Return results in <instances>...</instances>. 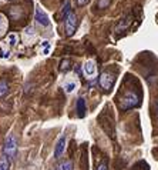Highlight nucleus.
<instances>
[{
    "label": "nucleus",
    "mask_w": 158,
    "mask_h": 170,
    "mask_svg": "<svg viewBox=\"0 0 158 170\" xmlns=\"http://www.w3.org/2000/svg\"><path fill=\"white\" fill-rule=\"evenodd\" d=\"M49 50H50V49H49V47H46V49H44V52H43V53H44V54H47V53H49Z\"/></svg>",
    "instance_id": "nucleus-21"
},
{
    "label": "nucleus",
    "mask_w": 158,
    "mask_h": 170,
    "mask_svg": "<svg viewBox=\"0 0 158 170\" xmlns=\"http://www.w3.org/2000/svg\"><path fill=\"white\" fill-rule=\"evenodd\" d=\"M66 143H67V137H66V134H63V136H60V139L57 140L56 147H54V157H56V159H60V157L64 154Z\"/></svg>",
    "instance_id": "nucleus-5"
},
{
    "label": "nucleus",
    "mask_w": 158,
    "mask_h": 170,
    "mask_svg": "<svg viewBox=\"0 0 158 170\" xmlns=\"http://www.w3.org/2000/svg\"><path fill=\"white\" fill-rule=\"evenodd\" d=\"M64 26H66V33L67 36H73L77 29V16L74 13H70L67 16V19L64 20Z\"/></svg>",
    "instance_id": "nucleus-4"
},
{
    "label": "nucleus",
    "mask_w": 158,
    "mask_h": 170,
    "mask_svg": "<svg viewBox=\"0 0 158 170\" xmlns=\"http://www.w3.org/2000/svg\"><path fill=\"white\" fill-rule=\"evenodd\" d=\"M42 44H43V46H44V47H49V46H50V44H49V42H47V40H46V42H43Z\"/></svg>",
    "instance_id": "nucleus-20"
},
{
    "label": "nucleus",
    "mask_w": 158,
    "mask_h": 170,
    "mask_svg": "<svg viewBox=\"0 0 158 170\" xmlns=\"http://www.w3.org/2000/svg\"><path fill=\"white\" fill-rule=\"evenodd\" d=\"M7 39H9V43L12 44V46H14V44L17 43V36H16L14 33H10L9 36H7Z\"/></svg>",
    "instance_id": "nucleus-17"
},
{
    "label": "nucleus",
    "mask_w": 158,
    "mask_h": 170,
    "mask_svg": "<svg viewBox=\"0 0 158 170\" xmlns=\"http://www.w3.org/2000/svg\"><path fill=\"white\" fill-rule=\"evenodd\" d=\"M3 153L5 156H7L9 159H14L16 153H17V140L14 134H9L5 139V144H3Z\"/></svg>",
    "instance_id": "nucleus-1"
},
{
    "label": "nucleus",
    "mask_w": 158,
    "mask_h": 170,
    "mask_svg": "<svg viewBox=\"0 0 158 170\" xmlns=\"http://www.w3.org/2000/svg\"><path fill=\"white\" fill-rule=\"evenodd\" d=\"M36 20H37L39 24H42L44 27L47 26H50V19H49V16L46 14V12L42 9V7H36Z\"/></svg>",
    "instance_id": "nucleus-6"
},
{
    "label": "nucleus",
    "mask_w": 158,
    "mask_h": 170,
    "mask_svg": "<svg viewBox=\"0 0 158 170\" xmlns=\"http://www.w3.org/2000/svg\"><path fill=\"white\" fill-rule=\"evenodd\" d=\"M97 170H108L107 169V163H101V165L97 167Z\"/></svg>",
    "instance_id": "nucleus-18"
},
{
    "label": "nucleus",
    "mask_w": 158,
    "mask_h": 170,
    "mask_svg": "<svg viewBox=\"0 0 158 170\" xmlns=\"http://www.w3.org/2000/svg\"><path fill=\"white\" fill-rule=\"evenodd\" d=\"M69 69H70V60H67V59H66V60L61 61V67H60V70H61V71H67Z\"/></svg>",
    "instance_id": "nucleus-16"
},
{
    "label": "nucleus",
    "mask_w": 158,
    "mask_h": 170,
    "mask_svg": "<svg viewBox=\"0 0 158 170\" xmlns=\"http://www.w3.org/2000/svg\"><path fill=\"white\" fill-rule=\"evenodd\" d=\"M71 13V3L70 0H66V5H64V9H63V19H67V16Z\"/></svg>",
    "instance_id": "nucleus-13"
},
{
    "label": "nucleus",
    "mask_w": 158,
    "mask_h": 170,
    "mask_svg": "<svg viewBox=\"0 0 158 170\" xmlns=\"http://www.w3.org/2000/svg\"><path fill=\"white\" fill-rule=\"evenodd\" d=\"M24 36H26V39H29V37H34V29H33L32 26L26 27V30H24Z\"/></svg>",
    "instance_id": "nucleus-15"
},
{
    "label": "nucleus",
    "mask_w": 158,
    "mask_h": 170,
    "mask_svg": "<svg viewBox=\"0 0 158 170\" xmlns=\"http://www.w3.org/2000/svg\"><path fill=\"white\" fill-rule=\"evenodd\" d=\"M56 170H73V163L70 160H64L56 166Z\"/></svg>",
    "instance_id": "nucleus-9"
},
{
    "label": "nucleus",
    "mask_w": 158,
    "mask_h": 170,
    "mask_svg": "<svg viewBox=\"0 0 158 170\" xmlns=\"http://www.w3.org/2000/svg\"><path fill=\"white\" fill-rule=\"evenodd\" d=\"M76 87H77V83H76V82H69V83H66L64 85L66 93H71V92H74Z\"/></svg>",
    "instance_id": "nucleus-14"
},
{
    "label": "nucleus",
    "mask_w": 158,
    "mask_h": 170,
    "mask_svg": "<svg viewBox=\"0 0 158 170\" xmlns=\"http://www.w3.org/2000/svg\"><path fill=\"white\" fill-rule=\"evenodd\" d=\"M83 71L89 79L94 77L96 73H97V66H96V63H94L93 60H87L86 63H84V66H83Z\"/></svg>",
    "instance_id": "nucleus-7"
},
{
    "label": "nucleus",
    "mask_w": 158,
    "mask_h": 170,
    "mask_svg": "<svg viewBox=\"0 0 158 170\" xmlns=\"http://www.w3.org/2000/svg\"><path fill=\"white\" fill-rule=\"evenodd\" d=\"M138 104V96L135 93H127L123 99H121V103H120V107L123 110H128V109H133Z\"/></svg>",
    "instance_id": "nucleus-3"
},
{
    "label": "nucleus",
    "mask_w": 158,
    "mask_h": 170,
    "mask_svg": "<svg viewBox=\"0 0 158 170\" xmlns=\"http://www.w3.org/2000/svg\"><path fill=\"white\" fill-rule=\"evenodd\" d=\"M6 29H7V20L3 14H0V36H3L6 32Z\"/></svg>",
    "instance_id": "nucleus-12"
},
{
    "label": "nucleus",
    "mask_w": 158,
    "mask_h": 170,
    "mask_svg": "<svg viewBox=\"0 0 158 170\" xmlns=\"http://www.w3.org/2000/svg\"><path fill=\"white\" fill-rule=\"evenodd\" d=\"M76 110H77V114H79V117H84V114H86V102H84L83 97H80L77 100V104H76Z\"/></svg>",
    "instance_id": "nucleus-8"
},
{
    "label": "nucleus",
    "mask_w": 158,
    "mask_h": 170,
    "mask_svg": "<svg viewBox=\"0 0 158 170\" xmlns=\"http://www.w3.org/2000/svg\"><path fill=\"white\" fill-rule=\"evenodd\" d=\"M157 110H158V102H157Z\"/></svg>",
    "instance_id": "nucleus-22"
},
{
    "label": "nucleus",
    "mask_w": 158,
    "mask_h": 170,
    "mask_svg": "<svg viewBox=\"0 0 158 170\" xmlns=\"http://www.w3.org/2000/svg\"><path fill=\"white\" fill-rule=\"evenodd\" d=\"M100 86H101V89H104L106 92H110L113 89V86H114V82H116V77L113 73L110 71H103L101 76H100Z\"/></svg>",
    "instance_id": "nucleus-2"
},
{
    "label": "nucleus",
    "mask_w": 158,
    "mask_h": 170,
    "mask_svg": "<svg viewBox=\"0 0 158 170\" xmlns=\"http://www.w3.org/2000/svg\"><path fill=\"white\" fill-rule=\"evenodd\" d=\"M9 167H10V159L3 154L0 157V170H9Z\"/></svg>",
    "instance_id": "nucleus-10"
},
{
    "label": "nucleus",
    "mask_w": 158,
    "mask_h": 170,
    "mask_svg": "<svg viewBox=\"0 0 158 170\" xmlns=\"http://www.w3.org/2000/svg\"><path fill=\"white\" fill-rule=\"evenodd\" d=\"M77 2H79V5H80V6H84L86 3H87V2H89V0H77Z\"/></svg>",
    "instance_id": "nucleus-19"
},
{
    "label": "nucleus",
    "mask_w": 158,
    "mask_h": 170,
    "mask_svg": "<svg viewBox=\"0 0 158 170\" xmlns=\"http://www.w3.org/2000/svg\"><path fill=\"white\" fill-rule=\"evenodd\" d=\"M7 90H9V85H7V82L3 79V80H0V97H3V96L7 95Z\"/></svg>",
    "instance_id": "nucleus-11"
}]
</instances>
